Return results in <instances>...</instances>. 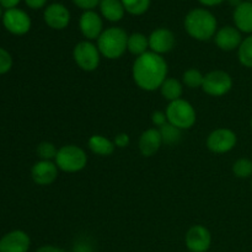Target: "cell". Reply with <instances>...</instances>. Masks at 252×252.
Masks as SVG:
<instances>
[{"label":"cell","mask_w":252,"mask_h":252,"mask_svg":"<svg viewBox=\"0 0 252 252\" xmlns=\"http://www.w3.org/2000/svg\"><path fill=\"white\" fill-rule=\"evenodd\" d=\"M132 75L138 88L144 91H155L166 80L167 63L162 56L148 51L135 58L132 66Z\"/></svg>","instance_id":"cell-1"},{"label":"cell","mask_w":252,"mask_h":252,"mask_svg":"<svg viewBox=\"0 0 252 252\" xmlns=\"http://www.w3.org/2000/svg\"><path fill=\"white\" fill-rule=\"evenodd\" d=\"M216 16L206 9H193L185 17V30L197 41H208L217 33Z\"/></svg>","instance_id":"cell-2"},{"label":"cell","mask_w":252,"mask_h":252,"mask_svg":"<svg viewBox=\"0 0 252 252\" xmlns=\"http://www.w3.org/2000/svg\"><path fill=\"white\" fill-rule=\"evenodd\" d=\"M128 34L121 27H110L103 30L101 36L97 38V48L101 56L115 61L121 58L127 51Z\"/></svg>","instance_id":"cell-3"},{"label":"cell","mask_w":252,"mask_h":252,"mask_svg":"<svg viewBox=\"0 0 252 252\" xmlns=\"http://www.w3.org/2000/svg\"><path fill=\"white\" fill-rule=\"evenodd\" d=\"M54 162L62 171L74 174L85 169L88 164V155L85 150L78 145H64L58 149Z\"/></svg>","instance_id":"cell-4"},{"label":"cell","mask_w":252,"mask_h":252,"mask_svg":"<svg viewBox=\"0 0 252 252\" xmlns=\"http://www.w3.org/2000/svg\"><path fill=\"white\" fill-rule=\"evenodd\" d=\"M165 113H166L167 122L181 130L189 129L196 123V110L189 101L184 98L170 102Z\"/></svg>","instance_id":"cell-5"},{"label":"cell","mask_w":252,"mask_h":252,"mask_svg":"<svg viewBox=\"0 0 252 252\" xmlns=\"http://www.w3.org/2000/svg\"><path fill=\"white\" fill-rule=\"evenodd\" d=\"M73 58L81 70L94 71L100 65L101 53L93 42L81 41L74 47Z\"/></svg>","instance_id":"cell-6"},{"label":"cell","mask_w":252,"mask_h":252,"mask_svg":"<svg viewBox=\"0 0 252 252\" xmlns=\"http://www.w3.org/2000/svg\"><path fill=\"white\" fill-rule=\"evenodd\" d=\"M233 88V79L230 74L224 70H213L209 71L204 75L202 90L209 96L219 97L229 93Z\"/></svg>","instance_id":"cell-7"},{"label":"cell","mask_w":252,"mask_h":252,"mask_svg":"<svg viewBox=\"0 0 252 252\" xmlns=\"http://www.w3.org/2000/svg\"><path fill=\"white\" fill-rule=\"evenodd\" d=\"M238 143V137L235 132L229 128H218L209 133L207 138V147L212 153L224 154L234 149Z\"/></svg>","instance_id":"cell-8"},{"label":"cell","mask_w":252,"mask_h":252,"mask_svg":"<svg viewBox=\"0 0 252 252\" xmlns=\"http://www.w3.org/2000/svg\"><path fill=\"white\" fill-rule=\"evenodd\" d=\"M185 244L189 252H208L212 245V234L206 226L193 225L187 230Z\"/></svg>","instance_id":"cell-9"},{"label":"cell","mask_w":252,"mask_h":252,"mask_svg":"<svg viewBox=\"0 0 252 252\" xmlns=\"http://www.w3.org/2000/svg\"><path fill=\"white\" fill-rule=\"evenodd\" d=\"M2 24L5 29L12 34H21L27 33L31 29V19L29 15L20 9H10L6 10L2 15Z\"/></svg>","instance_id":"cell-10"},{"label":"cell","mask_w":252,"mask_h":252,"mask_svg":"<svg viewBox=\"0 0 252 252\" xmlns=\"http://www.w3.org/2000/svg\"><path fill=\"white\" fill-rule=\"evenodd\" d=\"M31 239L22 230H12L0 239V252H29Z\"/></svg>","instance_id":"cell-11"},{"label":"cell","mask_w":252,"mask_h":252,"mask_svg":"<svg viewBox=\"0 0 252 252\" xmlns=\"http://www.w3.org/2000/svg\"><path fill=\"white\" fill-rule=\"evenodd\" d=\"M58 170L56 162L48 161V160H39L31 169L32 180L38 186H48L57 180Z\"/></svg>","instance_id":"cell-12"},{"label":"cell","mask_w":252,"mask_h":252,"mask_svg":"<svg viewBox=\"0 0 252 252\" xmlns=\"http://www.w3.org/2000/svg\"><path fill=\"white\" fill-rule=\"evenodd\" d=\"M79 27L83 36L88 38V41L97 39L103 32L102 19L97 12L93 10H88L81 15L79 20Z\"/></svg>","instance_id":"cell-13"},{"label":"cell","mask_w":252,"mask_h":252,"mask_svg":"<svg viewBox=\"0 0 252 252\" xmlns=\"http://www.w3.org/2000/svg\"><path fill=\"white\" fill-rule=\"evenodd\" d=\"M148 38H149L150 51L160 56L171 52L176 42L174 33L169 29L154 30Z\"/></svg>","instance_id":"cell-14"},{"label":"cell","mask_w":252,"mask_h":252,"mask_svg":"<svg viewBox=\"0 0 252 252\" xmlns=\"http://www.w3.org/2000/svg\"><path fill=\"white\" fill-rule=\"evenodd\" d=\"M44 22L53 30H63L70 22V12L63 4L48 5L43 14Z\"/></svg>","instance_id":"cell-15"},{"label":"cell","mask_w":252,"mask_h":252,"mask_svg":"<svg viewBox=\"0 0 252 252\" xmlns=\"http://www.w3.org/2000/svg\"><path fill=\"white\" fill-rule=\"evenodd\" d=\"M214 41L221 51L231 52L239 49L243 42V37H241V32L236 27L225 26L217 31Z\"/></svg>","instance_id":"cell-16"},{"label":"cell","mask_w":252,"mask_h":252,"mask_svg":"<svg viewBox=\"0 0 252 252\" xmlns=\"http://www.w3.org/2000/svg\"><path fill=\"white\" fill-rule=\"evenodd\" d=\"M162 144V138L160 130L157 128H149L144 130L139 138V150L143 157H153L159 152Z\"/></svg>","instance_id":"cell-17"},{"label":"cell","mask_w":252,"mask_h":252,"mask_svg":"<svg viewBox=\"0 0 252 252\" xmlns=\"http://www.w3.org/2000/svg\"><path fill=\"white\" fill-rule=\"evenodd\" d=\"M234 24L240 32L252 33V2L244 1L234 10Z\"/></svg>","instance_id":"cell-18"},{"label":"cell","mask_w":252,"mask_h":252,"mask_svg":"<svg viewBox=\"0 0 252 252\" xmlns=\"http://www.w3.org/2000/svg\"><path fill=\"white\" fill-rule=\"evenodd\" d=\"M100 11L106 20L111 22H118L125 16V6L121 0H101Z\"/></svg>","instance_id":"cell-19"},{"label":"cell","mask_w":252,"mask_h":252,"mask_svg":"<svg viewBox=\"0 0 252 252\" xmlns=\"http://www.w3.org/2000/svg\"><path fill=\"white\" fill-rule=\"evenodd\" d=\"M88 145L89 149L94 154L101 155V157H110L111 154H113L116 149L115 143L101 134H94L93 137H90Z\"/></svg>","instance_id":"cell-20"},{"label":"cell","mask_w":252,"mask_h":252,"mask_svg":"<svg viewBox=\"0 0 252 252\" xmlns=\"http://www.w3.org/2000/svg\"><path fill=\"white\" fill-rule=\"evenodd\" d=\"M149 48V38L145 34L140 32H134V33L128 36L127 42V51L135 57H140L147 53Z\"/></svg>","instance_id":"cell-21"},{"label":"cell","mask_w":252,"mask_h":252,"mask_svg":"<svg viewBox=\"0 0 252 252\" xmlns=\"http://www.w3.org/2000/svg\"><path fill=\"white\" fill-rule=\"evenodd\" d=\"M160 91H161L162 97L172 102V101L181 98L182 93H184V85L177 79L166 78V80L160 86Z\"/></svg>","instance_id":"cell-22"},{"label":"cell","mask_w":252,"mask_h":252,"mask_svg":"<svg viewBox=\"0 0 252 252\" xmlns=\"http://www.w3.org/2000/svg\"><path fill=\"white\" fill-rule=\"evenodd\" d=\"M238 58L244 66L252 69V34L243 39L238 49Z\"/></svg>","instance_id":"cell-23"},{"label":"cell","mask_w":252,"mask_h":252,"mask_svg":"<svg viewBox=\"0 0 252 252\" xmlns=\"http://www.w3.org/2000/svg\"><path fill=\"white\" fill-rule=\"evenodd\" d=\"M204 81V75L196 68L187 69L182 74V83L189 89H198L202 88Z\"/></svg>","instance_id":"cell-24"},{"label":"cell","mask_w":252,"mask_h":252,"mask_svg":"<svg viewBox=\"0 0 252 252\" xmlns=\"http://www.w3.org/2000/svg\"><path fill=\"white\" fill-rule=\"evenodd\" d=\"M125 10L130 15L139 16L148 11L150 6V0H121Z\"/></svg>","instance_id":"cell-25"},{"label":"cell","mask_w":252,"mask_h":252,"mask_svg":"<svg viewBox=\"0 0 252 252\" xmlns=\"http://www.w3.org/2000/svg\"><path fill=\"white\" fill-rule=\"evenodd\" d=\"M159 130L162 138V143H165V144H176L181 139V129L176 128L175 126L170 125L169 122L165 126H162V127H160Z\"/></svg>","instance_id":"cell-26"},{"label":"cell","mask_w":252,"mask_h":252,"mask_svg":"<svg viewBox=\"0 0 252 252\" xmlns=\"http://www.w3.org/2000/svg\"><path fill=\"white\" fill-rule=\"evenodd\" d=\"M233 172L239 179H249L252 176V159L241 158L233 165Z\"/></svg>","instance_id":"cell-27"},{"label":"cell","mask_w":252,"mask_h":252,"mask_svg":"<svg viewBox=\"0 0 252 252\" xmlns=\"http://www.w3.org/2000/svg\"><path fill=\"white\" fill-rule=\"evenodd\" d=\"M57 153H58V149L51 142H42L37 147V155H38L41 160L53 161V160H56Z\"/></svg>","instance_id":"cell-28"},{"label":"cell","mask_w":252,"mask_h":252,"mask_svg":"<svg viewBox=\"0 0 252 252\" xmlns=\"http://www.w3.org/2000/svg\"><path fill=\"white\" fill-rule=\"evenodd\" d=\"M12 68V57L6 49L0 47V75L6 74Z\"/></svg>","instance_id":"cell-29"},{"label":"cell","mask_w":252,"mask_h":252,"mask_svg":"<svg viewBox=\"0 0 252 252\" xmlns=\"http://www.w3.org/2000/svg\"><path fill=\"white\" fill-rule=\"evenodd\" d=\"M152 122L155 127H162L167 123V117L166 113L161 112V111H155L152 115Z\"/></svg>","instance_id":"cell-30"},{"label":"cell","mask_w":252,"mask_h":252,"mask_svg":"<svg viewBox=\"0 0 252 252\" xmlns=\"http://www.w3.org/2000/svg\"><path fill=\"white\" fill-rule=\"evenodd\" d=\"M73 1L76 6L88 11V10H93L94 7L100 5L101 0H73Z\"/></svg>","instance_id":"cell-31"},{"label":"cell","mask_w":252,"mask_h":252,"mask_svg":"<svg viewBox=\"0 0 252 252\" xmlns=\"http://www.w3.org/2000/svg\"><path fill=\"white\" fill-rule=\"evenodd\" d=\"M129 142H130V138L127 133H120V134L116 135L115 139H113V143H115L116 148H121V149H122V148L128 147Z\"/></svg>","instance_id":"cell-32"},{"label":"cell","mask_w":252,"mask_h":252,"mask_svg":"<svg viewBox=\"0 0 252 252\" xmlns=\"http://www.w3.org/2000/svg\"><path fill=\"white\" fill-rule=\"evenodd\" d=\"M25 2H26V5L29 7H31V9H41V7H43L44 5H46L47 0H25Z\"/></svg>","instance_id":"cell-33"},{"label":"cell","mask_w":252,"mask_h":252,"mask_svg":"<svg viewBox=\"0 0 252 252\" xmlns=\"http://www.w3.org/2000/svg\"><path fill=\"white\" fill-rule=\"evenodd\" d=\"M36 252H66L63 249L58 248V246H53V245H44L41 246Z\"/></svg>","instance_id":"cell-34"},{"label":"cell","mask_w":252,"mask_h":252,"mask_svg":"<svg viewBox=\"0 0 252 252\" xmlns=\"http://www.w3.org/2000/svg\"><path fill=\"white\" fill-rule=\"evenodd\" d=\"M19 2H20V0H0V6L5 7L6 10L15 9Z\"/></svg>","instance_id":"cell-35"},{"label":"cell","mask_w":252,"mask_h":252,"mask_svg":"<svg viewBox=\"0 0 252 252\" xmlns=\"http://www.w3.org/2000/svg\"><path fill=\"white\" fill-rule=\"evenodd\" d=\"M201 4L206 5V6H216V5H219L221 4L223 1H225V0H198Z\"/></svg>","instance_id":"cell-36"},{"label":"cell","mask_w":252,"mask_h":252,"mask_svg":"<svg viewBox=\"0 0 252 252\" xmlns=\"http://www.w3.org/2000/svg\"><path fill=\"white\" fill-rule=\"evenodd\" d=\"M228 2L229 4L231 5V6H234V7H238L239 5L240 4H243V0H228Z\"/></svg>","instance_id":"cell-37"},{"label":"cell","mask_w":252,"mask_h":252,"mask_svg":"<svg viewBox=\"0 0 252 252\" xmlns=\"http://www.w3.org/2000/svg\"><path fill=\"white\" fill-rule=\"evenodd\" d=\"M0 17H1V6H0Z\"/></svg>","instance_id":"cell-38"},{"label":"cell","mask_w":252,"mask_h":252,"mask_svg":"<svg viewBox=\"0 0 252 252\" xmlns=\"http://www.w3.org/2000/svg\"><path fill=\"white\" fill-rule=\"evenodd\" d=\"M250 125H251V128H252V118H251V122H250Z\"/></svg>","instance_id":"cell-39"},{"label":"cell","mask_w":252,"mask_h":252,"mask_svg":"<svg viewBox=\"0 0 252 252\" xmlns=\"http://www.w3.org/2000/svg\"><path fill=\"white\" fill-rule=\"evenodd\" d=\"M246 1H251L252 2V0H246Z\"/></svg>","instance_id":"cell-40"},{"label":"cell","mask_w":252,"mask_h":252,"mask_svg":"<svg viewBox=\"0 0 252 252\" xmlns=\"http://www.w3.org/2000/svg\"><path fill=\"white\" fill-rule=\"evenodd\" d=\"M251 189H252V181H251Z\"/></svg>","instance_id":"cell-41"},{"label":"cell","mask_w":252,"mask_h":252,"mask_svg":"<svg viewBox=\"0 0 252 252\" xmlns=\"http://www.w3.org/2000/svg\"><path fill=\"white\" fill-rule=\"evenodd\" d=\"M251 159H252V158H251Z\"/></svg>","instance_id":"cell-42"},{"label":"cell","mask_w":252,"mask_h":252,"mask_svg":"<svg viewBox=\"0 0 252 252\" xmlns=\"http://www.w3.org/2000/svg\"></svg>","instance_id":"cell-43"}]
</instances>
